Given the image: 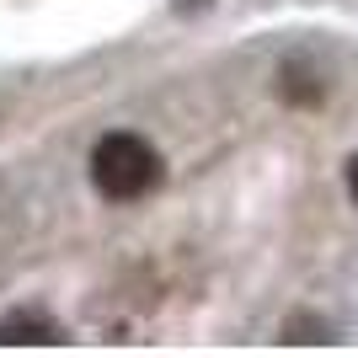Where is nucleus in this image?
Listing matches in <instances>:
<instances>
[{
    "label": "nucleus",
    "mask_w": 358,
    "mask_h": 358,
    "mask_svg": "<svg viewBox=\"0 0 358 358\" xmlns=\"http://www.w3.org/2000/svg\"><path fill=\"white\" fill-rule=\"evenodd\" d=\"M278 96H284V102H294V107H315L321 96H327V86H321L310 70L284 64V70H278Z\"/></svg>",
    "instance_id": "nucleus-3"
},
{
    "label": "nucleus",
    "mask_w": 358,
    "mask_h": 358,
    "mask_svg": "<svg viewBox=\"0 0 358 358\" xmlns=\"http://www.w3.org/2000/svg\"><path fill=\"white\" fill-rule=\"evenodd\" d=\"M166 166H161V150L150 145L145 134H129V129H113V134L96 139L91 150V182L96 193L113 198V203H139L161 187Z\"/></svg>",
    "instance_id": "nucleus-1"
},
{
    "label": "nucleus",
    "mask_w": 358,
    "mask_h": 358,
    "mask_svg": "<svg viewBox=\"0 0 358 358\" xmlns=\"http://www.w3.org/2000/svg\"><path fill=\"white\" fill-rule=\"evenodd\" d=\"M284 343H331V327L315 315H289L284 321Z\"/></svg>",
    "instance_id": "nucleus-4"
},
{
    "label": "nucleus",
    "mask_w": 358,
    "mask_h": 358,
    "mask_svg": "<svg viewBox=\"0 0 358 358\" xmlns=\"http://www.w3.org/2000/svg\"><path fill=\"white\" fill-rule=\"evenodd\" d=\"M348 193H353V203H358V155L348 161Z\"/></svg>",
    "instance_id": "nucleus-5"
},
{
    "label": "nucleus",
    "mask_w": 358,
    "mask_h": 358,
    "mask_svg": "<svg viewBox=\"0 0 358 358\" xmlns=\"http://www.w3.org/2000/svg\"><path fill=\"white\" fill-rule=\"evenodd\" d=\"M64 343V331L54 315L43 310H11V315H0V348H54Z\"/></svg>",
    "instance_id": "nucleus-2"
}]
</instances>
